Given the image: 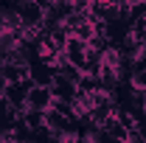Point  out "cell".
Here are the masks:
<instances>
[{"label": "cell", "mask_w": 146, "mask_h": 143, "mask_svg": "<svg viewBox=\"0 0 146 143\" xmlns=\"http://www.w3.org/2000/svg\"><path fill=\"white\" fill-rule=\"evenodd\" d=\"M76 84L68 81L65 76H59L54 73V81H51V93H54V98H62V101H73V95H76Z\"/></svg>", "instance_id": "cell-4"}, {"label": "cell", "mask_w": 146, "mask_h": 143, "mask_svg": "<svg viewBox=\"0 0 146 143\" xmlns=\"http://www.w3.org/2000/svg\"><path fill=\"white\" fill-rule=\"evenodd\" d=\"M28 76V68H23V65H14V62H3V81H9V84H17Z\"/></svg>", "instance_id": "cell-5"}, {"label": "cell", "mask_w": 146, "mask_h": 143, "mask_svg": "<svg viewBox=\"0 0 146 143\" xmlns=\"http://www.w3.org/2000/svg\"><path fill=\"white\" fill-rule=\"evenodd\" d=\"M28 79H31L34 84L51 87V81H54V68H51L48 62H42V59H34V62H28Z\"/></svg>", "instance_id": "cell-2"}, {"label": "cell", "mask_w": 146, "mask_h": 143, "mask_svg": "<svg viewBox=\"0 0 146 143\" xmlns=\"http://www.w3.org/2000/svg\"><path fill=\"white\" fill-rule=\"evenodd\" d=\"M54 104V93L51 87H45V84H31L28 87V95H25V109H51Z\"/></svg>", "instance_id": "cell-1"}, {"label": "cell", "mask_w": 146, "mask_h": 143, "mask_svg": "<svg viewBox=\"0 0 146 143\" xmlns=\"http://www.w3.org/2000/svg\"><path fill=\"white\" fill-rule=\"evenodd\" d=\"M6 87H9V81H3V79H0V98L6 95Z\"/></svg>", "instance_id": "cell-6"}, {"label": "cell", "mask_w": 146, "mask_h": 143, "mask_svg": "<svg viewBox=\"0 0 146 143\" xmlns=\"http://www.w3.org/2000/svg\"><path fill=\"white\" fill-rule=\"evenodd\" d=\"M84 54H87V42L79 39V36H70L68 45H65V56H68V62H73V65L82 70V65H84Z\"/></svg>", "instance_id": "cell-3"}]
</instances>
